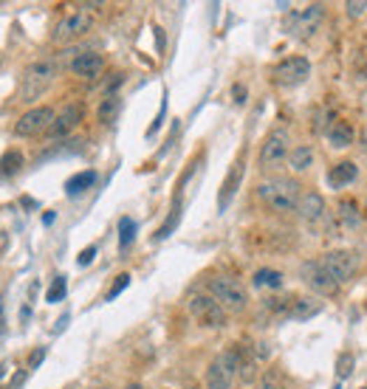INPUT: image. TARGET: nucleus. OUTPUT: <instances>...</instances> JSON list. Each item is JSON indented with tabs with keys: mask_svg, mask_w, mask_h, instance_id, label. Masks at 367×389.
Listing matches in <instances>:
<instances>
[{
	"mask_svg": "<svg viewBox=\"0 0 367 389\" xmlns=\"http://www.w3.org/2000/svg\"><path fill=\"white\" fill-rule=\"evenodd\" d=\"M119 110H122V99H119L116 94H108V96L99 102L96 116H99V122H102V124H113V122H116V116H119Z\"/></svg>",
	"mask_w": 367,
	"mask_h": 389,
	"instance_id": "24",
	"label": "nucleus"
},
{
	"mask_svg": "<svg viewBox=\"0 0 367 389\" xmlns=\"http://www.w3.org/2000/svg\"><path fill=\"white\" fill-rule=\"evenodd\" d=\"M57 113L54 108H31L29 113H23L15 124V133L23 135V138H31V135H40V133H48L51 124H54Z\"/></svg>",
	"mask_w": 367,
	"mask_h": 389,
	"instance_id": "9",
	"label": "nucleus"
},
{
	"mask_svg": "<svg viewBox=\"0 0 367 389\" xmlns=\"http://www.w3.org/2000/svg\"><path fill=\"white\" fill-rule=\"evenodd\" d=\"M127 389H144V386H141V383H130Z\"/></svg>",
	"mask_w": 367,
	"mask_h": 389,
	"instance_id": "47",
	"label": "nucleus"
},
{
	"mask_svg": "<svg viewBox=\"0 0 367 389\" xmlns=\"http://www.w3.org/2000/svg\"><path fill=\"white\" fill-rule=\"evenodd\" d=\"M189 314L195 316L198 325L209 328V330H220L226 325V310L215 296H206V293H195L189 299Z\"/></svg>",
	"mask_w": 367,
	"mask_h": 389,
	"instance_id": "5",
	"label": "nucleus"
},
{
	"mask_svg": "<svg viewBox=\"0 0 367 389\" xmlns=\"http://www.w3.org/2000/svg\"><path fill=\"white\" fill-rule=\"evenodd\" d=\"M356 178H359V167L353 161H339L328 170V186H333V189H342V186L353 184Z\"/></svg>",
	"mask_w": 367,
	"mask_h": 389,
	"instance_id": "17",
	"label": "nucleus"
},
{
	"mask_svg": "<svg viewBox=\"0 0 367 389\" xmlns=\"http://www.w3.org/2000/svg\"><path fill=\"white\" fill-rule=\"evenodd\" d=\"M29 314H31V307H29V304H23V310H20V322H23V325L29 322Z\"/></svg>",
	"mask_w": 367,
	"mask_h": 389,
	"instance_id": "41",
	"label": "nucleus"
},
{
	"mask_svg": "<svg viewBox=\"0 0 367 389\" xmlns=\"http://www.w3.org/2000/svg\"><path fill=\"white\" fill-rule=\"evenodd\" d=\"M311 161H314V149H311L308 144L294 147V149H291V155H288V164H291V170H294V173H305V170L311 167Z\"/></svg>",
	"mask_w": 367,
	"mask_h": 389,
	"instance_id": "22",
	"label": "nucleus"
},
{
	"mask_svg": "<svg viewBox=\"0 0 367 389\" xmlns=\"http://www.w3.org/2000/svg\"><path fill=\"white\" fill-rule=\"evenodd\" d=\"M6 246H9V235H6V231H0V254H3Z\"/></svg>",
	"mask_w": 367,
	"mask_h": 389,
	"instance_id": "40",
	"label": "nucleus"
},
{
	"mask_svg": "<svg viewBox=\"0 0 367 389\" xmlns=\"http://www.w3.org/2000/svg\"><path fill=\"white\" fill-rule=\"evenodd\" d=\"M345 9H347V17H361L364 12H367V0H350V3H345Z\"/></svg>",
	"mask_w": 367,
	"mask_h": 389,
	"instance_id": "33",
	"label": "nucleus"
},
{
	"mask_svg": "<svg viewBox=\"0 0 367 389\" xmlns=\"http://www.w3.org/2000/svg\"><path fill=\"white\" fill-rule=\"evenodd\" d=\"M232 96H235V102H246V88L243 85H235L232 88Z\"/></svg>",
	"mask_w": 367,
	"mask_h": 389,
	"instance_id": "38",
	"label": "nucleus"
},
{
	"mask_svg": "<svg viewBox=\"0 0 367 389\" xmlns=\"http://www.w3.org/2000/svg\"><path fill=\"white\" fill-rule=\"evenodd\" d=\"M361 389H367V386H361Z\"/></svg>",
	"mask_w": 367,
	"mask_h": 389,
	"instance_id": "49",
	"label": "nucleus"
},
{
	"mask_svg": "<svg viewBox=\"0 0 367 389\" xmlns=\"http://www.w3.org/2000/svg\"><path fill=\"white\" fill-rule=\"evenodd\" d=\"M65 293H68V282H65V277H57V279L51 282L48 293H45V302H48V304H57V302L65 299Z\"/></svg>",
	"mask_w": 367,
	"mask_h": 389,
	"instance_id": "29",
	"label": "nucleus"
},
{
	"mask_svg": "<svg viewBox=\"0 0 367 389\" xmlns=\"http://www.w3.org/2000/svg\"><path fill=\"white\" fill-rule=\"evenodd\" d=\"M23 378H26V372H17V375H15V381H12V389H17V386L23 383Z\"/></svg>",
	"mask_w": 367,
	"mask_h": 389,
	"instance_id": "43",
	"label": "nucleus"
},
{
	"mask_svg": "<svg viewBox=\"0 0 367 389\" xmlns=\"http://www.w3.org/2000/svg\"><path fill=\"white\" fill-rule=\"evenodd\" d=\"M23 167V152L20 149H9L3 159H0V178H12L17 175Z\"/></svg>",
	"mask_w": 367,
	"mask_h": 389,
	"instance_id": "25",
	"label": "nucleus"
},
{
	"mask_svg": "<svg viewBox=\"0 0 367 389\" xmlns=\"http://www.w3.org/2000/svg\"><path fill=\"white\" fill-rule=\"evenodd\" d=\"M328 144L331 147H336V149H345V147H353V141H356V130L347 124V122H333L331 127H328Z\"/></svg>",
	"mask_w": 367,
	"mask_h": 389,
	"instance_id": "19",
	"label": "nucleus"
},
{
	"mask_svg": "<svg viewBox=\"0 0 367 389\" xmlns=\"http://www.w3.org/2000/svg\"><path fill=\"white\" fill-rule=\"evenodd\" d=\"M54 76H57V62H54V59H37V62H31V65L26 68V73H23L20 99L29 102V105H31L34 99H40V96L51 88Z\"/></svg>",
	"mask_w": 367,
	"mask_h": 389,
	"instance_id": "2",
	"label": "nucleus"
},
{
	"mask_svg": "<svg viewBox=\"0 0 367 389\" xmlns=\"http://www.w3.org/2000/svg\"><path fill=\"white\" fill-rule=\"evenodd\" d=\"M102 68H105V59L96 51H85L71 62V71L77 76H82V80H96V76L102 73Z\"/></svg>",
	"mask_w": 367,
	"mask_h": 389,
	"instance_id": "15",
	"label": "nucleus"
},
{
	"mask_svg": "<svg viewBox=\"0 0 367 389\" xmlns=\"http://www.w3.org/2000/svg\"><path fill=\"white\" fill-rule=\"evenodd\" d=\"M353 369H356V358H353L350 353H339V355H336V375L345 381Z\"/></svg>",
	"mask_w": 367,
	"mask_h": 389,
	"instance_id": "30",
	"label": "nucleus"
},
{
	"mask_svg": "<svg viewBox=\"0 0 367 389\" xmlns=\"http://www.w3.org/2000/svg\"><path fill=\"white\" fill-rule=\"evenodd\" d=\"M136 240V220L133 217H122L119 220V249H130Z\"/></svg>",
	"mask_w": 367,
	"mask_h": 389,
	"instance_id": "27",
	"label": "nucleus"
},
{
	"mask_svg": "<svg viewBox=\"0 0 367 389\" xmlns=\"http://www.w3.org/2000/svg\"><path fill=\"white\" fill-rule=\"evenodd\" d=\"M54 220H57V212H45V214H43V223H45V226H51Z\"/></svg>",
	"mask_w": 367,
	"mask_h": 389,
	"instance_id": "42",
	"label": "nucleus"
},
{
	"mask_svg": "<svg viewBox=\"0 0 367 389\" xmlns=\"http://www.w3.org/2000/svg\"><path fill=\"white\" fill-rule=\"evenodd\" d=\"M297 212H300V217H303L308 226L322 223V220L328 217V206H325V198H322L319 192H308V195H303Z\"/></svg>",
	"mask_w": 367,
	"mask_h": 389,
	"instance_id": "14",
	"label": "nucleus"
},
{
	"mask_svg": "<svg viewBox=\"0 0 367 389\" xmlns=\"http://www.w3.org/2000/svg\"><path fill=\"white\" fill-rule=\"evenodd\" d=\"M243 170H246V164H243V159H238V161L232 164L226 181H224V186H220V198H217V209H220V212H226L229 200L235 198V192H238V186H240V181H243Z\"/></svg>",
	"mask_w": 367,
	"mask_h": 389,
	"instance_id": "16",
	"label": "nucleus"
},
{
	"mask_svg": "<svg viewBox=\"0 0 367 389\" xmlns=\"http://www.w3.org/2000/svg\"><path fill=\"white\" fill-rule=\"evenodd\" d=\"M322 302L317 299V296H303V299H297L294 302V307H291V319H297V322H305V319H314V316H319L322 314Z\"/></svg>",
	"mask_w": 367,
	"mask_h": 389,
	"instance_id": "18",
	"label": "nucleus"
},
{
	"mask_svg": "<svg viewBox=\"0 0 367 389\" xmlns=\"http://www.w3.org/2000/svg\"><path fill=\"white\" fill-rule=\"evenodd\" d=\"M260 389H288L285 386V375L280 369H266L260 378Z\"/></svg>",
	"mask_w": 367,
	"mask_h": 389,
	"instance_id": "28",
	"label": "nucleus"
},
{
	"mask_svg": "<svg viewBox=\"0 0 367 389\" xmlns=\"http://www.w3.org/2000/svg\"><path fill=\"white\" fill-rule=\"evenodd\" d=\"M300 277H303V282H305L311 291H317V293H322V296H336V293H339V282L319 265V260L303 263V265H300Z\"/></svg>",
	"mask_w": 367,
	"mask_h": 389,
	"instance_id": "10",
	"label": "nucleus"
},
{
	"mask_svg": "<svg viewBox=\"0 0 367 389\" xmlns=\"http://www.w3.org/2000/svg\"><path fill=\"white\" fill-rule=\"evenodd\" d=\"M319 265L339 282H350L356 274H359V254L356 251H347V249H333V251H325L319 257Z\"/></svg>",
	"mask_w": 367,
	"mask_h": 389,
	"instance_id": "6",
	"label": "nucleus"
},
{
	"mask_svg": "<svg viewBox=\"0 0 367 389\" xmlns=\"http://www.w3.org/2000/svg\"><path fill=\"white\" fill-rule=\"evenodd\" d=\"M178 223H181V189H178V195H175V203H173V209H170V217L164 220V226L156 231V240L161 243V240H167L173 231L178 228Z\"/></svg>",
	"mask_w": 367,
	"mask_h": 389,
	"instance_id": "23",
	"label": "nucleus"
},
{
	"mask_svg": "<svg viewBox=\"0 0 367 389\" xmlns=\"http://www.w3.org/2000/svg\"><path fill=\"white\" fill-rule=\"evenodd\" d=\"M65 325H68V316H62V319L57 322V333H59V330H65Z\"/></svg>",
	"mask_w": 367,
	"mask_h": 389,
	"instance_id": "45",
	"label": "nucleus"
},
{
	"mask_svg": "<svg viewBox=\"0 0 367 389\" xmlns=\"http://www.w3.org/2000/svg\"><path fill=\"white\" fill-rule=\"evenodd\" d=\"M96 251H99L96 246H88V249H82V251H80V257H77V265H80V268L91 265V263H94V257H96Z\"/></svg>",
	"mask_w": 367,
	"mask_h": 389,
	"instance_id": "34",
	"label": "nucleus"
},
{
	"mask_svg": "<svg viewBox=\"0 0 367 389\" xmlns=\"http://www.w3.org/2000/svg\"><path fill=\"white\" fill-rule=\"evenodd\" d=\"M282 274L280 271H274V268H260V271H254V288H274V291H280L282 288Z\"/></svg>",
	"mask_w": 367,
	"mask_h": 389,
	"instance_id": "26",
	"label": "nucleus"
},
{
	"mask_svg": "<svg viewBox=\"0 0 367 389\" xmlns=\"http://www.w3.org/2000/svg\"><path fill=\"white\" fill-rule=\"evenodd\" d=\"M271 76H274V85L277 88H297V85L308 82L311 62L305 57H288V59H282V62L274 65Z\"/></svg>",
	"mask_w": 367,
	"mask_h": 389,
	"instance_id": "8",
	"label": "nucleus"
},
{
	"mask_svg": "<svg viewBox=\"0 0 367 389\" xmlns=\"http://www.w3.org/2000/svg\"><path fill=\"white\" fill-rule=\"evenodd\" d=\"M238 375H240V353L238 344H232V350L220 353L206 367V389H232Z\"/></svg>",
	"mask_w": 367,
	"mask_h": 389,
	"instance_id": "3",
	"label": "nucleus"
},
{
	"mask_svg": "<svg viewBox=\"0 0 367 389\" xmlns=\"http://www.w3.org/2000/svg\"><path fill=\"white\" fill-rule=\"evenodd\" d=\"M91 26H94L91 15H85V12H73V15H68V17H62V20L57 23V29H54V40H57V43L77 40V37H82Z\"/></svg>",
	"mask_w": 367,
	"mask_h": 389,
	"instance_id": "12",
	"label": "nucleus"
},
{
	"mask_svg": "<svg viewBox=\"0 0 367 389\" xmlns=\"http://www.w3.org/2000/svg\"><path fill=\"white\" fill-rule=\"evenodd\" d=\"M364 217H367V200H364Z\"/></svg>",
	"mask_w": 367,
	"mask_h": 389,
	"instance_id": "48",
	"label": "nucleus"
},
{
	"mask_svg": "<svg viewBox=\"0 0 367 389\" xmlns=\"http://www.w3.org/2000/svg\"><path fill=\"white\" fill-rule=\"evenodd\" d=\"M164 113H167V94H164V102H161V110H159V116H156V122L150 124V130H147V135H156V133H159V127L164 124Z\"/></svg>",
	"mask_w": 367,
	"mask_h": 389,
	"instance_id": "35",
	"label": "nucleus"
},
{
	"mask_svg": "<svg viewBox=\"0 0 367 389\" xmlns=\"http://www.w3.org/2000/svg\"><path fill=\"white\" fill-rule=\"evenodd\" d=\"M206 288H209V296H215L220 304H224V310L226 307L229 310H243L246 302H249L246 299V288L232 277H212L206 282Z\"/></svg>",
	"mask_w": 367,
	"mask_h": 389,
	"instance_id": "7",
	"label": "nucleus"
},
{
	"mask_svg": "<svg viewBox=\"0 0 367 389\" xmlns=\"http://www.w3.org/2000/svg\"><path fill=\"white\" fill-rule=\"evenodd\" d=\"M6 333V316H3V296H0V336Z\"/></svg>",
	"mask_w": 367,
	"mask_h": 389,
	"instance_id": "39",
	"label": "nucleus"
},
{
	"mask_svg": "<svg viewBox=\"0 0 367 389\" xmlns=\"http://www.w3.org/2000/svg\"><path fill=\"white\" fill-rule=\"evenodd\" d=\"M6 369H9L6 364H0V378H3V375H6Z\"/></svg>",
	"mask_w": 367,
	"mask_h": 389,
	"instance_id": "46",
	"label": "nucleus"
},
{
	"mask_svg": "<svg viewBox=\"0 0 367 389\" xmlns=\"http://www.w3.org/2000/svg\"><path fill=\"white\" fill-rule=\"evenodd\" d=\"M288 144H291L288 130H285V127H274V130L266 135L263 147H260V167L268 170V173L280 170V167L288 161V155H291V147H288Z\"/></svg>",
	"mask_w": 367,
	"mask_h": 389,
	"instance_id": "4",
	"label": "nucleus"
},
{
	"mask_svg": "<svg viewBox=\"0 0 367 389\" xmlns=\"http://www.w3.org/2000/svg\"><path fill=\"white\" fill-rule=\"evenodd\" d=\"M127 285H130V274H119V277H116V282H113V288L108 291V296H105V299H108V302H113V299H116V296H119Z\"/></svg>",
	"mask_w": 367,
	"mask_h": 389,
	"instance_id": "32",
	"label": "nucleus"
},
{
	"mask_svg": "<svg viewBox=\"0 0 367 389\" xmlns=\"http://www.w3.org/2000/svg\"><path fill=\"white\" fill-rule=\"evenodd\" d=\"M80 122H82V105H73V102H71V105H65V108L57 113V119H54L48 135H51V138H65L68 133L77 130Z\"/></svg>",
	"mask_w": 367,
	"mask_h": 389,
	"instance_id": "13",
	"label": "nucleus"
},
{
	"mask_svg": "<svg viewBox=\"0 0 367 389\" xmlns=\"http://www.w3.org/2000/svg\"><path fill=\"white\" fill-rule=\"evenodd\" d=\"M294 296H285V299H277V296H271V299H266V307L268 310H274V314H291V307H294Z\"/></svg>",
	"mask_w": 367,
	"mask_h": 389,
	"instance_id": "31",
	"label": "nucleus"
},
{
	"mask_svg": "<svg viewBox=\"0 0 367 389\" xmlns=\"http://www.w3.org/2000/svg\"><path fill=\"white\" fill-rule=\"evenodd\" d=\"M336 217H339V223H342L345 228H356V226L361 223L364 212L359 209V203H356L353 198H342V200L336 203Z\"/></svg>",
	"mask_w": 367,
	"mask_h": 389,
	"instance_id": "20",
	"label": "nucleus"
},
{
	"mask_svg": "<svg viewBox=\"0 0 367 389\" xmlns=\"http://www.w3.org/2000/svg\"><path fill=\"white\" fill-rule=\"evenodd\" d=\"M356 71H359L361 76H367V48H361V51L356 54Z\"/></svg>",
	"mask_w": 367,
	"mask_h": 389,
	"instance_id": "37",
	"label": "nucleus"
},
{
	"mask_svg": "<svg viewBox=\"0 0 367 389\" xmlns=\"http://www.w3.org/2000/svg\"><path fill=\"white\" fill-rule=\"evenodd\" d=\"M300 181L297 178H282V175H271V178H263L257 184V198L271 209V212H280V214H288V212H297L300 209V200H303V192H300Z\"/></svg>",
	"mask_w": 367,
	"mask_h": 389,
	"instance_id": "1",
	"label": "nucleus"
},
{
	"mask_svg": "<svg viewBox=\"0 0 367 389\" xmlns=\"http://www.w3.org/2000/svg\"><path fill=\"white\" fill-rule=\"evenodd\" d=\"M23 206H29V209H37V200H34V198H23Z\"/></svg>",
	"mask_w": 367,
	"mask_h": 389,
	"instance_id": "44",
	"label": "nucleus"
},
{
	"mask_svg": "<svg viewBox=\"0 0 367 389\" xmlns=\"http://www.w3.org/2000/svg\"><path fill=\"white\" fill-rule=\"evenodd\" d=\"M322 15H325V9H322L319 3H311V6H305V9H300V12H294V15L288 17V31H291L294 37H311V34L317 31Z\"/></svg>",
	"mask_w": 367,
	"mask_h": 389,
	"instance_id": "11",
	"label": "nucleus"
},
{
	"mask_svg": "<svg viewBox=\"0 0 367 389\" xmlns=\"http://www.w3.org/2000/svg\"><path fill=\"white\" fill-rule=\"evenodd\" d=\"M43 358H45V347H37V350H34V355L29 358V369L34 372V369H37V367L43 364Z\"/></svg>",
	"mask_w": 367,
	"mask_h": 389,
	"instance_id": "36",
	"label": "nucleus"
},
{
	"mask_svg": "<svg viewBox=\"0 0 367 389\" xmlns=\"http://www.w3.org/2000/svg\"><path fill=\"white\" fill-rule=\"evenodd\" d=\"M94 184H96V173H94V170L77 173L73 178L65 181V195H68V198H77V195H82L85 189H91Z\"/></svg>",
	"mask_w": 367,
	"mask_h": 389,
	"instance_id": "21",
	"label": "nucleus"
}]
</instances>
